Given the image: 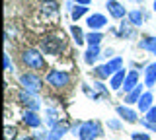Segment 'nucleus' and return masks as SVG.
Wrapping results in <instances>:
<instances>
[{
    "mask_svg": "<svg viewBox=\"0 0 156 140\" xmlns=\"http://www.w3.org/2000/svg\"><path fill=\"white\" fill-rule=\"evenodd\" d=\"M66 132H68V125H65V123H57L53 128H49L47 140H61Z\"/></svg>",
    "mask_w": 156,
    "mask_h": 140,
    "instance_id": "nucleus-10",
    "label": "nucleus"
},
{
    "mask_svg": "<svg viewBox=\"0 0 156 140\" xmlns=\"http://www.w3.org/2000/svg\"><path fill=\"white\" fill-rule=\"evenodd\" d=\"M101 39H104V35H101L100 31H90L86 35V41H88V45H100Z\"/></svg>",
    "mask_w": 156,
    "mask_h": 140,
    "instance_id": "nucleus-23",
    "label": "nucleus"
},
{
    "mask_svg": "<svg viewBox=\"0 0 156 140\" xmlns=\"http://www.w3.org/2000/svg\"><path fill=\"white\" fill-rule=\"evenodd\" d=\"M58 12V6L55 2H45L43 4V14H45V16H51V14H57Z\"/></svg>",
    "mask_w": 156,
    "mask_h": 140,
    "instance_id": "nucleus-26",
    "label": "nucleus"
},
{
    "mask_svg": "<svg viewBox=\"0 0 156 140\" xmlns=\"http://www.w3.org/2000/svg\"><path fill=\"white\" fill-rule=\"evenodd\" d=\"M76 4H82V6H88V4H90V0H74Z\"/></svg>",
    "mask_w": 156,
    "mask_h": 140,
    "instance_id": "nucleus-34",
    "label": "nucleus"
},
{
    "mask_svg": "<svg viewBox=\"0 0 156 140\" xmlns=\"http://www.w3.org/2000/svg\"><path fill=\"white\" fill-rule=\"evenodd\" d=\"M139 47L144 49V51H148L150 55H156V37H144V39L139 43Z\"/></svg>",
    "mask_w": 156,
    "mask_h": 140,
    "instance_id": "nucleus-20",
    "label": "nucleus"
},
{
    "mask_svg": "<svg viewBox=\"0 0 156 140\" xmlns=\"http://www.w3.org/2000/svg\"><path fill=\"white\" fill-rule=\"evenodd\" d=\"M41 2H43V4H45V2H55V0H41Z\"/></svg>",
    "mask_w": 156,
    "mask_h": 140,
    "instance_id": "nucleus-36",
    "label": "nucleus"
},
{
    "mask_svg": "<svg viewBox=\"0 0 156 140\" xmlns=\"http://www.w3.org/2000/svg\"><path fill=\"white\" fill-rule=\"evenodd\" d=\"M47 82L53 86V88L62 90L65 86H68L70 76H68V72H65V70H51V72L47 74Z\"/></svg>",
    "mask_w": 156,
    "mask_h": 140,
    "instance_id": "nucleus-6",
    "label": "nucleus"
},
{
    "mask_svg": "<svg viewBox=\"0 0 156 140\" xmlns=\"http://www.w3.org/2000/svg\"><path fill=\"white\" fill-rule=\"evenodd\" d=\"M22 62L31 70H43L45 68V59H43V53L37 49H26L22 53Z\"/></svg>",
    "mask_w": 156,
    "mask_h": 140,
    "instance_id": "nucleus-1",
    "label": "nucleus"
},
{
    "mask_svg": "<svg viewBox=\"0 0 156 140\" xmlns=\"http://www.w3.org/2000/svg\"><path fill=\"white\" fill-rule=\"evenodd\" d=\"M23 123L27 125V127H31V128H37V127H41V119H39V115H37V111H26L23 113Z\"/></svg>",
    "mask_w": 156,
    "mask_h": 140,
    "instance_id": "nucleus-15",
    "label": "nucleus"
},
{
    "mask_svg": "<svg viewBox=\"0 0 156 140\" xmlns=\"http://www.w3.org/2000/svg\"><path fill=\"white\" fill-rule=\"evenodd\" d=\"M105 8H107V12H109V16L115 18V20H121V18L127 14L125 6L121 2H117V0H107V2H105Z\"/></svg>",
    "mask_w": 156,
    "mask_h": 140,
    "instance_id": "nucleus-7",
    "label": "nucleus"
},
{
    "mask_svg": "<svg viewBox=\"0 0 156 140\" xmlns=\"http://www.w3.org/2000/svg\"><path fill=\"white\" fill-rule=\"evenodd\" d=\"M144 91H143V86H136V88L133 91H129V94L125 95V105H131V103H139V99H140V95H143Z\"/></svg>",
    "mask_w": 156,
    "mask_h": 140,
    "instance_id": "nucleus-18",
    "label": "nucleus"
},
{
    "mask_svg": "<svg viewBox=\"0 0 156 140\" xmlns=\"http://www.w3.org/2000/svg\"><path fill=\"white\" fill-rule=\"evenodd\" d=\"M152 99H154V97H152V94H150V91H144V94L140 95L139 103H136V105H139V111H140V113H146V111L152 107Z\"/></svg>",
    "mask_w": 156,
    "mask_h": 140,
    "instance_id": "nucleus-17",
    "label": "nucleus"
},
{
    "mask_svg": "<svg viewBox=\"0 0 156 140\" xmlns=\"http://www.w3.org/2000/svg\"><path fill=\"white\" fill-rule=\"evenodd\" d=\"M88 12V6H82V4H76L74 8H72V20H80L82 16H84V14Z\"/></svg>",
    "mask_w": 156,
    "mask_h": 140,
    "instance_id": "nucleus-24",
    "label": "nucleus"
},
{
    "mask_svg": "<svg viewBox=\"0 0 156 140\" xmlns=\"http://www.w3.org/2000/svg\"><path fill=\"white\" fill-rule=\"evenodd\" d=\"M144 121H148V123H152V125H156V107L152 105L148 111L144 113Z\"/></svg>",
    "mask_w": 156,
    "mask_h": 140,
    "instance_id": "nucleus-27",
    "label": "nucleus"
},
{
    "mask_svg": "<svg viewBox=\"0 0 156 140\" xmlns=\"http://www.w3.org/2000/svg\"><path fill=\"white\" fill-rule=\"evenodd\" d=\"M14 132H16V128H14V127H6V136H12Z\"/></svg>",
    "mask_w": 156,
    "mask_h": 140,
    "instance_id": "nucleus-33",
    "label": "nucleus"
},
{
    "mask_svg": "<svg viewBox=\"0 0 156 140\" xmlns=\"http://www.w3.org/2000/svg\"><path fill=\"white\" fill-rule=\"evenodd\" d=\"M86 23H88V27H90L92 31H98V29H101V27L107 26V18L104 14H92V16H88Z\"/></svg>",
    "mask_w": 156,
    "mask_h": 140,
    "instance_id": "nucleus-9",
    "label": "nucleus"
},
{
    "mask_svg": "<svg viewBox=\"0 0 156 140\" xmlns=\"http://www.w3.org/2000/svg\"><path fill=\"white\" fill-rule=\"evenodd\" d=\"M18 140H35V138H31V136H23V138H18Z\"/></svg>",
    "mask_w": 156,
    "mask_h": 140,
    "instance_id": "nucleus-35",
    "label": "nucleus"
},
{
    "mask_svg": "<svg viewBox=\"0 0 156 140\" xmlns=\"http://www.w3.org/2000/svg\"><path fill=\"white\" fill-rule=\"evenodd\" d=\"M136 86H139V72L136 70H131L129 74H127V78H125V84H123V90H125V94H129V91H133Z\"/></svg>",
    "mask_w": 156,
    "mask_h": 140,
    "instance_id": "nucleus-13",
    "label": "nucleus"
},
{
    "mask_svg": "<svg viewBox=\"0 0 156 140\" xmlns=\"http://www.w3.org/2000/svg\"><path fill=\"white\" fill-rule=\"evenodd\" d=\"M131 27H135V26H133L129 20H127V22H121V27H119V31H117V33H119L121 37H133L135 31L131 29Z\"/></svg>",
    "mask_w": 156,
    "mask_h": 140,
    "instance_id": "nucleus-21",
    "label": "nucleus"
},
{
    "mask_svg": "<svg viewBox=\"0 0 156 140\" xmlns=\"http://www.w3.org/2000/svg\"><path fill=\"white\" fill-rule=\"evenodd\" d=\"M127 74L129 72H125V68H121V70H117L113 76L109 78V86H111V90H121L123 88V84H125V78H127Z\"/></svg>",
    "mask_w": 156,
    "mask_h": 140,
    "instance_id": "nucleus-11",
    "label": "nucleus"
},
{
    "mask_svg": "<svg viewBox=\"0 0 156 140\" xmlns=\"http://www.w3.org/2000/svg\"><path fill=\"white\" fill-rule=\"evenodd\" d=\"M18 97H20V101H22V103L26 105L29 111H37L39 109V101L35 99V94L23 90V91H20V94H18Z\"/></svg>",
    "mask_w": 156,
    "mask_h": 140,
    "instance_id": "nucleus-8",
    "label": "nucleus"
},
{
    "mask_svg": "<svg viewBox=\"0 0 156 140\" xmlns=\"http://www.w3.org/2000/svg\"><path fill=\"white\" fill-rule=\"evenodd\" d=\"M133 140H148L146 132H133Z\"/></svg>",
    "mask_w": 156,
    "mask_h": 140,
    "instance_id": "nucleus-28",
    "label": "nucleus"
},
{
    "mask_svg": "<svg viewBox=\"0 0 156 140\" xmlns=\"http://www.w3.org/2000/svg\"><path fill=\"white\" fill-rule=\"evenodd\" d=\"M62 49H65V39L62 37H55V35H49L41 39V51L45 55H58Z\"/></svg>",
    "mask_w": 156,
    "mask_h": 140,
    "instance_id": "nucleus-5",
    "label": "nucleus"
},
{
    "mask_svg": "<svg viewBox=\"0 0 156 140\" xmlns=\"http://www.w3.org/2000/svg\"><path fill=\"white\" fill-rule=\"evenodd\" d=\"M94 86H96V90H98V91H101V94H104V95H107V90L104 88V84H101V82H96Z\"/></svg>",
    "mask_w": 156,
    "mask_h": 140,
    "instance_id": "nucleus-30",
    "label": "nucleus"
},
{
    "mask_svg": "<svg viewBox=\"0 0 156 140\" xmlns=\"http://www.w3.org/2000/svg\"><path fill=\"white\" fill-rule=\"evenodd\" d=\"M20 84L23 86V90L31 91V94H39V91L43 90V80L39 78L35 72H31V70L20 76Z\"/></svg>",
    "mask_w": 156,
    "mask_h": 140,
    "instance_id": "nucleus-4",
    "label": "nucleus"
},
{
    "mask_svg": "<svg viewBox=\"0 0 156 140\" xmlns=\"http://www.w3.org/2000/svg\"><path fill=\"white\" fill-rule=\"evenodd\" d=\"M115 111H117V115H119L123 121H127V123H136V121H139L136 119V113L133 109H129L127 105H117Z\"/></svg>",
    "mask_w": 156,
    "mask_h": 140,
    "instance_id": "nucleus-12",
    "label": "nucleus"
},
{
    "mask_svg": "<svg viewBox=\"0 0 156 140\" xmlns=\"http://www.w3.org/2000/svg\"><path fill=\"white\" fill-rule=\"evenodd\" d=\"M152 8H154V12H156V0H154V4H152Z\"/></svg>",
    "mask_w": 156,
    "mask_h": 140,
    "instance_id": "nucleus-37",
    "label": "nucleus"
},
{
    "mask_svg": "<svg viewBox=\"0 0 156 140\" xmlns=\"http://www.w3.org/2000/svg\"><path fill=\"white\" fill-rule=\"evenodd\" d=\"M4 68L6 70H12V62H10V56L4 55Z\"/></svg>",
    "mask_w": 156,
    "mask_h": 140,
    "instance_id": "nucleus-31",
    "label": "nucleus"
},
{
    "mask_svg": "<svg viewBox=\"0 0 156 140\" xmlns=\"http://www.w3.org/2000/svg\"><path fill=\"white\" fill-rule=\"evenodd\" d=\"M107 125H109V128H113V130H119L121 128V123H119V121H115V119H111Z\"/></svg>",
    "mask_w": 156,
    "mask_h": 140,
    "instance_id": "nucleus-29",
    "label": "nucleus"
},
{
    "mask_svg": "<svg viewBox=\"0 0 156 140\" xmlns=\"http://www.w3.org/2000/svg\"><path fill=\"white\" fill-rule=\"evenodd\" d=\"M135 2H144V0H135Z\"/></svg>",
    "mask_w": 156,
    "mask_h": 140,
    "instance_id": "nucleus-38",
    "label": "nucleus"
},
{
    "mask_svg": "<svg viewBox=\"0 0 156 140\" xmlns=\"http://www.w3.org/2000/svg\"><path fill=\"white\" fill-rule=\"evenodd\" d=\"M57 123H58V121H57V111L55 109H47V127L53 128Z\"/></svg>",
    "mask_w": 156,
    "mask_h": 140,
    "instance_id": "nucleus-25",
    "label": "nucleus"
},
{
    "mask_svg": "<svg viewBox=\"0 0 156 140\" xmlns=\"http://www.w3.org/2000/svg\"><path fill=\"white\" fill-rule=\"evenodd\" d=\"M98 136H101V128L98 121H84L80 123L78 128V138L80 140H96Z\"/></svg>",
    "mask_w": 156,
    "mask_h": 140,
    "instance_id": "nucleus-3",
    "label": "nucleus"
},
{
    "mask_svg": "<svg viewBox=\"0 0 156 140\" xmlns=\"http://www.w3.org/2000/svg\"><path fill=\"white\" fill-rule=\"evenodd\" d=\"M70 33H72V37H74V43H76L78 47H80V45H84V41H86V35L82 33V29H80V27H78V26H72V27H70Z\"/></svg>",
    "mask_w": 156,
    "mask_h": 140,
    "instance_id": "nucleus-22",
    "label": "nucleus"
},
{
    "mask_svg": "<svg viewBox=\"0 0 156 140\" xmlns=\"http://www.w3.org/2000/svg\"><path fill=\"white\" fill-rule=\"evenodd\" d=\"M144 84L148 86V88H152L156 84V62H150L148 66H146L144 70Z\"/></svg>",
    "mask_w": 156,
    "mask_h": 140,
    "instance_id": "nucleus-16",
    "label": "nucleus"
},
{
    "mask_svg": "<svg viewBox=\"0 0 156 140\" xmlns=\"http://www.w3.org/2000/svg\"><path fill=\"white\" fill-rule=\"evenodd\" d=\"M111 55H113V51H111V49H107V51H104V55H101V56H104V59H113Z\"/></svg>",
    "mask_w": 156,
    "mask_h": 140,
    "instance_id": "nucleus-32",
    "label": "nucleus"
},
{
    "mask_svg": "<svg viewBox=\"0 0 156 140\" xmlns=\"http://www.w3.org/2000/svg\"><path fill=\"white\" fill-rule=\"evenodd\" d=\"M101 56V51H100V45H90L88 51L84 53V60L86 64H94V62Z\"/></svg>",
    "mask_w": 156,
    "mask_h": 140,
    "instance_id": "nucleus-14",
    "label": "nucleus"
},
{
    "mask_svg": "<svg viewBox=\"0 0 156 140\" xmlns=\"http://www.w3.org/2000/svg\"><path fill=\"white\" fill-rule=\"evenodd\" d=\"M123 68V59L121 56H113V59H109L105 62L104 66H98V68H94V74L98 76V78H111V76L115 74L117 70Z\"/></svg>",
    "mask_w": 156,
    "mask_h": 140,
    "instance_id": "nucleus-2",
    "label": "nucleus"
},
{
    "mask_svg": "<svg viewBox=\"0 0 156 140\" xmlns=\"http://www.w3.org/2000/svg\"><path fill=\"white\" fill-rule=\"evenodd\" d=\"M127 16H129V22L133 23L135 27H140V26H143V22H144V14H143V10H131Z\"/></svg>",
    "mask_w": 156,
    "mask_h": 140,
    "instance_id": "nucleus-19",
    "label": "nucleus"
}]
</instances>
